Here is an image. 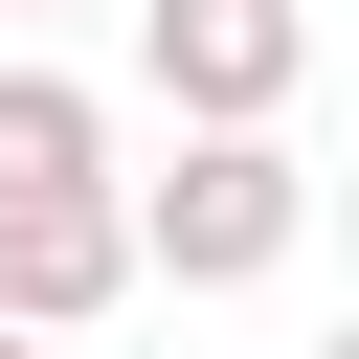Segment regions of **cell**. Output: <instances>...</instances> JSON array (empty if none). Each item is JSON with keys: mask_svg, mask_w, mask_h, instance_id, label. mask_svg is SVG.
<instances>
[{"mask_svg": "<svg viewBox=\"0 0 359 359\" xmlns=\"http://www.w3.org/2000/svg\"><path fill=\"white\" fill-rule=\"evenodd\" d=\"M0 359H45V337H0Z\"/></svg>", "mask_w": 359, "mask_h": 359, "instance_id": "6", "label": "cell"}, {"mask_svg": "<svg viewBox=\"0 0 359 359\" xmlns=\"http://www.w3.org/2000/svg\"><path fill=\"white\" fill-rule=\"evenodd\" d=\"M314 359H359V314H337V337H314Z\"/></svg>", "mask_w": 359, "mask_h": 359, "instance_id": "4", "label": "cell"}, {"mask_svg": "<svg viewBox=\"0 0 359 359\" xmlns=\"http://www.w3.org/2000/svg\"><path fill=\"white\" fill-rule=\"evenodd\" d=\"M314 247V157L292 135H180L135 180V292H269Z\"/></svg>", "mask_w": 359, "mask_h": 359, "instance_id": "1", "label": "cell"}, {"mask_svg": "<svg viewBox=\"0 0 359 359\" xmlns=\"http://www.w3.org/2000/svg\"><path fill=\"white\" fill-rule=\"evenodd\" d=\"M135 90H157L180 135H292L314 0H135Z\"/></svg>", "mask_w": 359, "mask_h": 359, "instance_id": "2", "label": "cell"}, {"mask_svg": "<svg viewBox=\"0 0 359 359\" xmlns=\"http://www.w3.org/2000/svg\"><path fill=\"white\" fill-rule=\"evenodd\" d=\"M22 22H45V0H0V45H22Z\"/></svg>", "mask_w": 359, "mask_h": 359, "instance_id": "5", "label": "cell"}, {"mask_svg": "<svg viewBox=\"0 0 359 359\" xmlns=\"http://www.w3.org/2000/svg\"><path fill=\"white\" fill-rule=\"evenodd\" d=\"M22 202H112V90L45 67V45H0V224Z\"/></svg>", "mask_w": 359, "mask_h": 359, "instance_id": "3", "label": "cell"}]
</instances>
